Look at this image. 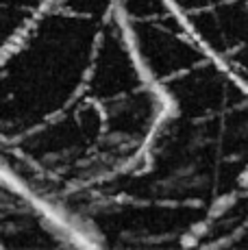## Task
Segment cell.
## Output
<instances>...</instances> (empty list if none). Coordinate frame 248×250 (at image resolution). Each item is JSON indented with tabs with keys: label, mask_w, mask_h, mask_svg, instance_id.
Masks as SVG:
<instances>
[{
	"label": "cell",
	"mask_w": 248,
	"mask_h": 250,
	"mask_svg": "<svg viewBox=\"0 0 248 250\" xmlns=\"http://www.w3.org/2000/svg\"><path fill=\"white\" fill-rule=\"evenodd\" d=\"M168 4L248 94V0H168Z\"/></svg>",
	"instance_id": "6da1fadb"
}]
</instances>
